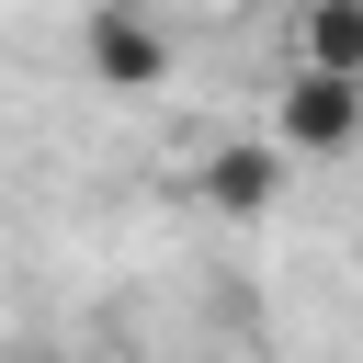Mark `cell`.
I'll return each instance as SVG.
<instances>
[{
  "label": "cell",
  "instance_id": "obj_4",
  "mask_svg": "<svg viewBox=\"0 0 363 363\" xmlns=\"http://www.w3.org/2000/svg\"><path fill=\"white\" fill-rule=\"evenodd\" d=\"M295 57H306V68H363V0H306Z\"/></svg>",
  "mask_w": 363,
  "mask_h": 363
},
{
  "label": "cell",
  "instance_id": "obj_1",
  "mask_svg": "<svg viewBox=\"0 0 363 363\" xmlns=\"http://www.w3.org/2000/svg\"><path fill=\"white\" fill-rule=\"evenodd\" d=\"M272 147L284 159H352L363 147V68H306L272 91Z\"/></svg>",
  "mask_w": 363,
  "mask_h": 363
},
{
  "label": "cell",
  "instance_id": "obj_3",
  "mask_svg": "<svg viewBox=\"0 0 363 363\" xmlns=\"http://www.w3.org/2000/svg\"><path fill=\"white\" fill-rule=\"evenodd\" d=\"M193 182H204L216 216H272V193H284V147H272V136H238V147H216Z\"/></svg>",
  "mask_w": 363,
  "mask_h": 363
},
{
  "label": "cell",
  "instance_id": "obj_2",
  "mask_svg": "<svg viewBox=\"0 0 363 363\" xmlns=\"http://www.w3.org/2000/svg\"><path fill=\"white\" fill-rule=\"evenodd\" d=\"M91 79H102V91H159V79H170V34H159L147 11L102 0V11H91Z\"/></svg>",
  "mask_w": 363,
  "mask_h": 363
}]
</instances>
